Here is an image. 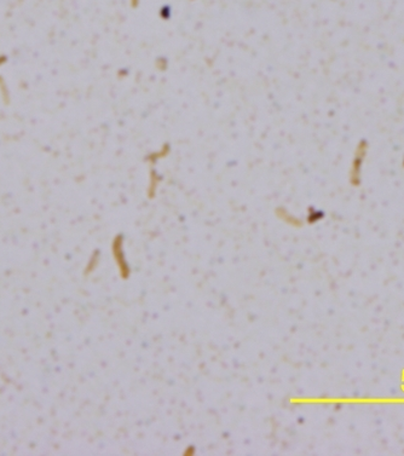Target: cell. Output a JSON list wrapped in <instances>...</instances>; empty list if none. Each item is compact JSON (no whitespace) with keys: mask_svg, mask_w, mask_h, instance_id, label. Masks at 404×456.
<instances>
[{"mask_svg":"<svg viewBox=\"0 0 404 456\" xmlns=\"http://www.w3.org/2000/svg\"><path fill=\"white\" fill-rule=\"evenodd\" d=\"M138 2H139V0H131V5L134 7H135L138 5Z\"/></svg>","mask_w":404,"mask_h":456,"instance_id":"cell-1","label":"cell"}]
</instances>
